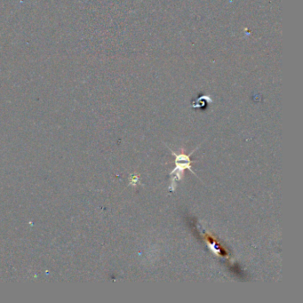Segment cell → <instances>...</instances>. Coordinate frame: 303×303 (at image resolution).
<instances>
[{
    "label": "cell",
    "mask_w": 303,
    "mask_h": 303,
    "mask_svg": "<svg viewBox=\"0 0 303 303\" xmlns=\"http://www.w3.org/2000/svg\"><path fill=\"white\" fill-rule=\"evenodd\" d=\"M180 158H181V163H179L178 161H175L177 164V167L171 173H176L175 174V176L173 178V180H172V185H171L170 189L172 191L173 190H175V187H174V184H175V181L177 180H180V178H181V172H184V169L187 168V169H190V157L189 156H186V155H184V154H180Z\"/></svg>",
    "instance_id": "cell-1"
}]
</instances>
